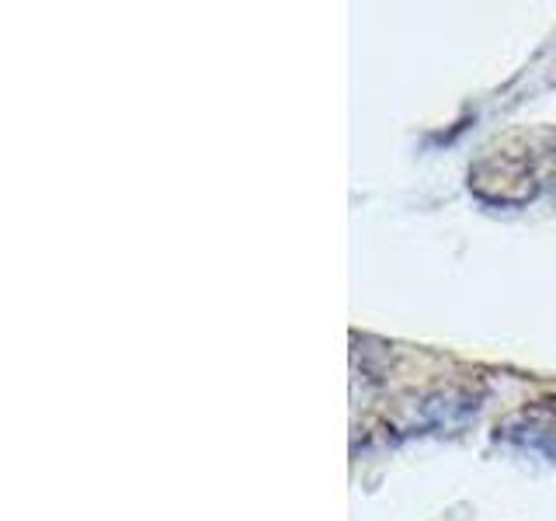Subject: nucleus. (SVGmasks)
Here are the masks:
<instances>
[]
</instances>
